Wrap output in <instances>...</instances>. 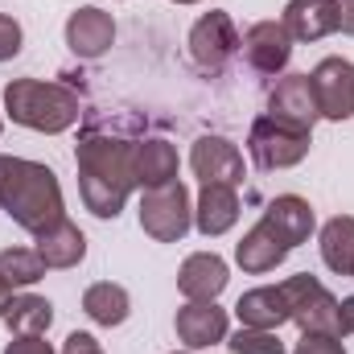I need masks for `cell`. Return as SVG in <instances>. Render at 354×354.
Listing matches in <instances>:
<instances>
[{"mask_svg": "<svg viewBox=\"0 0 354 354\" xmlns=\"http://www.w3.org/2000/svg\"><path fill=\"white\" fill-rule=\"evenodd\" d=\"M79 194L95 218H120L136 189V140L87 132L75 149Z\"/></svg>", "mask_w": 354, "mask_h": 354, "instance_id": "cell-1", "label": "cell"}, {"mask_svg": "<svg viewBox=\"0 0 354 354\" xmlns=\"http://www.w3.org/2000/svg\"><path fill=\"white\" fill-rule=\"evenodd\" d=\"M0 210L29 235H41L58 218H66V198L58 174L41 161L4 157L0 153Z\"/></svg>", "mask_w": 354, "mask_h": 354, "instance_id": "cell-2", "label": "cell"}, {"mask_svg": "<svg viewBox=\"0 0 354 354\" xmlns=\"http://www.w3.org/2000/svg\"><path fill=\"white\" fill-rule=\"evenodd\" d=\"M4 115L29 132L58 136L79 124L83 103L66 83H46V79H12L4 87Z\"/></svg>", "mask_w": 354, "mask_h": 354, "instance_id": "cell-3", "label": "cell"}, {"mask_svg": "<svg viewBox=\"0 0 354 354\" xmlns=\"http://www.w3.org/2000/svg\"><path fill=\"white\" fill-rule=\"evenodd\" d=\"M309 149H313V132L292 128L276 115H260L248 132V153L260 169H292L309 157Z\"/></svg>", "mask_w": 354, "mask_h": 354, "instance_id": "cell-4", "label": "cell"}, {"mask_svg": "<svg viewBox=\"0 0 354 354\" xmlns=\"http://www.w3.org/2000/svg\"><path fill=\"white\" fill-rule=\"evenodd\" d=\"M194 227V202L181 181L161 189H140V231L157 243H177Z\"/></svg>", "mask_w": 354, "mask_h": 354, "instance_id": "cell-5", "label": "cell"}, {"mask_svg": "<svg viewBox=\"0 0 354 354\" xmlns=\"http://www.w3.org/2000/svg\"><path fill=\"white\" fill-rule=\"evenodd\" d=\"M280 292L288 301V322H297L301 334H338V297L317 276H288Z\"/></svg>", "mask_w": 354, "mask_h": 354, "instance_id": "cell-6", "label": "cell"}, {"mask_svg": "<svg viewBox=\"0 0 354 354\" xmlns=\"http://www.w3.org/2000/svg\"><path fill=\"white\" fill-rule=\"evenodd\" d=\"M235 54H239V29H235L231 12H223V8L202 12L194 21V29H189V58H194V66L206 71V75H218Z\"/></svg>", "mask_w": 354, "mask_h": 354, "instance_id": "cell-7", "label": "cell"}, {"mask_svg": "<svg viewBox=\"0 0 354 354\" xmlns=\"http://www.w3.org/2000/svg\"><path fill=\"white\" fill-rule=\"evenodd\" d=\"M189 169L194 177L202 181V185H243V153H239V145L235 140H227V136H214V132H206V136H198L194 140V149H189Z\"/></svg>", "mask_w": 354, "mask_h": 354, "instance_id": "cell-8", "label": "cell"}, {"mask_svg": "<svg viewBox=\"0 0 354 354\" xmlns=\"http://www.w3.org/2000/svg\"><path fill=\"white\" fill-rule=\"evenodd\" d=\"M313 95H317V111L330 124H342L354 115V62L346 58H322L313 66Z\"/></svg>", "mask_w": 354, "mask_h": 354, "instance_id": "cell-9", "label": "cell"}, {"mask_svg": "<svg viewBox=\"0 0 354 354\" xmlns=\"http://www.w3.org/2000/svg\"><path fill=\"white\" fill-rule=\"evenodd\" d=\"M239 50H243V58H248L252 71L280 75L288 66V58H292V37H288V29L280 21H256V25L243 29Z\"/></svg>", "mask_w": 354, "mask_h": 354, "instance_id": "cell-10", "label": "cell"}, {"mask_svg": "<svg viewBox=\"0 0 354 354\" xmlns=\"http://www.w3.org/2000/svg\"><path fill=\"white\" fill-rule=\"evenodd\" d=\"M174 326H177V338H181L185 351L218 346V342H227V334H231V317H227V309H218L214 301H185V305L177 309Z\"/></svg>", "mask_w": 354, "mask_h": 354, "instance_id": "cell-11", "label": "cell"}, {"mask_svg": "<svg viewBox=\"0 0 354 354\" xmlns=\"http://www.w3.org/2000/svg\"><path fill=\"white\" fill-rule=\"evenodd\" d=\"M268 115L313 132V124L322 120L317 111V95H313V79L309 75H284L276 79V87L268 91Z\"/></svg>", "mask_w": 354, "mask_h": 354, "instance_id": "cell-12", "label": "cell"}, {"mask_svg": "<svg viewBox=\"0 0 354 354\" xmlns=\"http://www.w3.org/2000/svg\"><path fill=\"white\" fill-rule=\"evenodd\" d=\"M66 46H71V54L75 58H103L107 50H111V41H115V21H111V12H103V8H95V4H83V8H75L71 17H66Z\"/></svg>", "mask_w": 354, "mask_h": 354, "instance_id": "cell-13", "label": "cell"}, {"mask_svg": "<svg viewBox=\"0 0 354 354\" xmlns=\"http://www.w3.org/2000/svg\"><path fill=\"white\" fill-rule=\"evenodd\" d=\"M227 280H231V268L218 252H194L177 268V292L185 301H218Z\"/></svg>", "mask_w": 354, "mask_h": 354, "instance_id": "cell-14", "label": "cell"}, {"mask_svg": "<svg viewBox=\"0 0 354 354\" xmlns=\"http://www.w3.org/2000/svg\"><path fill=\"white\" fill-rule=\"evenodd\" d=\"M264 223L288 248H301V243H309V235L317 227V214H313V206L301 194H276L264 206Z\"/></svg>", "mask_w": 354, "mask_h": 354, "instance_id": "cell-15", "label": "cell"}, {"mask_svg": "<svg viewBox=\"0 0 354 354\" xmlns=\"http://www.w3.org/2000/svg\"><path fill=\"white\" fill-rule=\"evenodd\" d=\"M235 223H239V189L235 185H202V194L194 202V227L206 239H218Z\"/></svg>", "mask_w": 354, "mask_h": 354, "instance_id": "cell-16", "label": "cell"}, {"mask_svg": "<svg viewBox=\"0 0 354 354\" xmlns=\"http://www.w3.org/2000/svg\"><path fill=\"white\" fill-rule=\"evenodd\" d=\"M280 25L288 29L292 41L309 46V41H322V37L338 33V12H334V0H288Z\"/></svg>", "mask_w": 354, "mask_h": 354, "instance_id": "cell-17", "label": "cell"}, {"mask_svg": "<svg viewBox=\"0 0 354 354\" xmlns=\"http://www.w3.org/2000/svg\"><path fill=\"white\" fill-rule=\"evenodd\" d=\"M288 252H292V248H288V243L268 227L264 218H260V223H256L239 243H235V264L243 268L248 276H264V272H272V268L284 264V260H288Z\"/></svg>", "mask_w": 354, "mask_h": 354, "instance_id": "cell-18", "label": "cell"}, {"mask_svg": "<svg viewBox=\"0 0 354 354\" xmlns=\"http://www.w3.org/2000/svg\"><path fill=\"white\" fill-rule=\"evenodd\" d=\"M37 239V256H41V264L46 268H79L87 260V235L71 223V218H58L54 227H46L41 235H33Z\"/></svg>", "mask_w": 354, "mask_h": 354, "instance_id": "cell-19", "label": "cell"}, {"mask_svg": "<svg viewBox=\"0 0 354 354\" xmlns=\"http://www.w3.org/2000/svg\"><path fill=\"white\" fill-rule=\"evenodd\" d=\"M235 317H239V326H252V330H280L288 322V301H284L280 284L248 288L235 301Z\"/></svg>", "mask_w": 354, "mask_h": 354, "instance_id": "cell-20", "label": "cell"}, {"mask_svg": "<svg viewBox=\"0 0 354 354\" xmlns=\"http://www.w3.org/2000/svg\"><path fill=\"white\" fill-rule=\"evenodd\" d=\"M177 149L169 140H136V189H161L177 181Z\"/></svg>", "mask_w": 354, "mask_h": 354, "instance_id": "cell-21", "label": "cell"}, {"mask_svg": "<svg viewBox=\"0 0 354 354\" xmlns=\"http://www.w3.org/2000/svg\"><path fill=\"white\" fill-rule=\"evenodd\" d=\"M83 313H87L95 326H124L128 313H132V297L124 284H111V280H95L87 292H83Z\"/></svg>", "mask_w": 354, "mask_h": 354, "instance_id": "cell-22", "label": "cell"}, {"mask_svg": "<svg viewBox=\"0 0 354 354\" xmlns=\"http://www.w3.org/2000/svg\"><path fill=\"white\" fill-rule=\"evenodd\" d=\"M322 264L334 276H354V214H334L322 227Z\"/></svg>", "mask_w": 354, "mask_h": 354, "instance_id": "cell-23", "label": "cell"}, {"mask_svg": "<svg viewBox=\"0 0 354 354\" xmlns=\"http://www.w3.org/2000/svg\"><path fill=\"white\" fill-rule=\"evenodd\" d=\"M0 322L8 326V334H46L54 326V305L46 297H33V292H12Z\"/></svg>", "mask_w": 354, "mask_h": 354, "instance_id": "cell-24", "label": "cell"}, {"mask_svg": "<svg viewBox=\"0 0 354 354\" xmlns=\"http://www.w3.org/2000/svg\"><path fill=\"white\" fill-rule=\"evenodd\" d=\"M0 276L12 284V288H29L46 276V264L33 248H4L0 252Z\"/></svg>", "mask_w": 354, "mask_h": 354, "instance_id": "cell-25", "label": "cell"}, {"mask_svg": "<svg viewBox=\"0 0 354 354\" xmlns=\"http://www.w3.org/2000/svg\"><path fill=\"white\" fill-rule=\"evenodd\" d=\"M227 346L231 354H288L276 330H252V326H239L235 334H227Z\"/></svg>", "mask_w": 354, "mask_h": 354, "instance_id": "cell-26", "label": "cell"}, {"mask_svg": "<svg viewBox=\"0 0 354 354\" xmlns=\"http://www.w3.org/2000/svg\"><path fill=\"white\" fill-rule=\"evenodd\" d=\"M25 46V33H21V21H12L8 12H0V62H12Z\"/></svg>", "mask_w": 354, "mask_h": 354, "instance_id": "cell-27", "label": "cell"}, {"mask_svg": "<svg viewBox=\"0 0 354 354\" xmlns=\"http://www.w3.org/2000/svg\"><path fill=\"white\" fill-rule=\"evenodd\" d=\"M292 354H346V346L338 334H301Z\"/></svg>", "mask_w": 354, "mask_h": 354, "instance_id": "cell-28", "label": "cell"}, {"mask_svg": "<svg viewBox=\"0 0 354 354\" xmlns=\"http://www.w3.org/2000/svg\"><path fill=\"white\" fill-rule=\"evenodd\" d=\"M4 354H58V351L46 342V334H12Z\"/></svg>", "mask_w": 354, "mask_h": 354, "instance_id": "cell-29", "label": "cell"}, {"mask_svg": "<svg viewBox=\"0 0 354 354\" xmlns=\"http://www.w3.org/2000/svg\"><path fill=\"white\" fill-rule=\"evenodd\" d=\"M58 354H103V346L91 338V334H83V330H75L66 342H62V351Z\"/></svg>", "mask_w": 354, "mask_h": 354, "instance_id": "cell-30", "label": "cell"}, {"mask_svg": "<svg viewBox=\"0 0 354 354\" xmlns=\"http://www.w3.org/2000/svg\"><path fill=\"white\" fill-rule=\"evenodd\" d=\"M354 334V297L338 301V338H351Z\"/></svg>", "mask_w": 354, "mask_h": 354, "instance_id": "cell-31", "label": "cell"}, {"mask_svg": "<svg viewBox=\"0 0 354 354\" xmlns=\"http://www.w3.org/2000/svg\"><path fill=\"white\" fill-rule=\"evenodd\" d=\"M334 12H338V33L354 37V0H334Z\"/></svg>", "mask_w": 354, "mask_h": 354, "instance_id": "cell-32", "label": "cell"}, {"mask_svg": "<svg viewBox=\"0 0 354 354\" xmlns=\"http://www.w3.org/2000/svg\"><path fill=\"white\" fill-rule=\"evenodd\" d=\"M8 301H12V284H8V280L0 276V313L8 309Z\"/></svg>", "mask_w": 354, "mask_h": 354, "instance_id": "cell-33", "label": "cell"}, {"mask_svg": "<svg viewBox=\"0 0 354 354\" xmlns=\"http://www.w3.org/2000/svg\"><path fill=\"white\" fill-rule=\"evenodd\" d=\"M174 4H198V0H174Z\"/></svg>", "mask_w": 354, "mask_h": 354, "instance_id": "cell-34", "label": "cell"}, {"mask_svg": "<svg viewBox=\"0 0 354 354\" xmlns=\"http://www.w3.org/2000/svg\"><path fill=\"white\" fill-rule=\"evenodd\" d=\"M0 132H4V111H0Z\"/></svg>", "mask_w": 354, "mask_h": 354, "instance_id": "cell-35", "label": "cell"}, {"mask_svg": "<svg viewBox=\"0 0 354 354\" xmlns=\"http://www.w3.org/2000/svg\"><path fill=\"white\" fill-rule=\"evenodd\" d=\"M174 354H194V351H174Z\"/></svg>", "mask_w": 354, "mask_h": 354, "instance_id": "cell-36", "label": "cell"}]
</instances>
